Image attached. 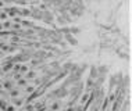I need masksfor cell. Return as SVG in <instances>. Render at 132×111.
Returning a JSON list of instances; mask_svg holds the SVG:
<instances>
[{
    "label": "cell",
    "instance_id": "cell-1",
    "mask_svg": "<svg viewBox=\"0 0 132 111\" xmlns=\"http://www.w3.org/2000/svg\"><path fill=\"white\" fill-rule=\"evenodd\" d=\"M4 111H131V0H0Z\"/></svg>",
    "mask_w": 132,
    "mask_h": 111
}]
</instances>
